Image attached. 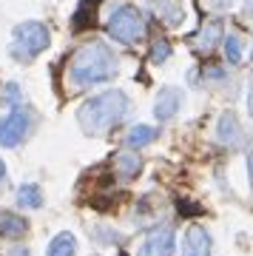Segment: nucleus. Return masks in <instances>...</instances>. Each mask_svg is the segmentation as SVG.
Here are the masks:
<instances>
[{
  "label": "nucleus",
  "mask_w": 253,
  "mask_h": 256,
  "mask_svg": "<svg viewBox=\"0 0 253 256\" xmlns=\"http://www.w3.org/2000/svg\"><path fill=\"white\" fill-rule=\"evenodd\" d=\"M12 256H28V250H23V248H14V250H12Z\"/></svg>",
  "instance_id": "23"
},
{
  "label": "nucleus",
  "mask_w": 253,
  "mask_h": 256,
  "mask_svg": "<svg viewBox=\"0 0 253 256\" xmlns=\"http://www.w3.org/2000/svg\"><path fill=\"white\" fill-rule=\"evenodd\" d=\"M216 137H219V142H225V146H239V140H242V134H239V122H236V114L225 111V114L219 117Z\"/></svg>",
  "instance_id": "9"
},
{
  "label": "nucleus",
  "mask_w": 253,
  "mask_h": 256,
  "mask_svg": "<svg viewBox=\"0 0 253 256\" xmlns=\"http://www.w3.org/2000/svg\"><path fill=\"white\" fill-rule=\"evenodd\" d=\"M171 57V43L168 40H156L154 48H151V63H165Z\"/></svg>",
  "instance_id": "18"
},
{
  "label": "nucleus",
  "mask_w": 253,
  "mask_h": 256,
  "mask_svg": "<svg viewBox=\"0 0 253 256\" xmlns=\"http://www.w3.org/2000/svg\"><path fill=\"white\" fill-rule=\"evenodd\" d=\"M156 140V131L151 126H134L131 131H128V137H126V142L131 148H142V146H151Z\"/></svg>",
  "instance_id": "14"
},
{
  "label": "nucleus",
  "mask_w": 253,
  "mask_h": 256,
  "mask_svg": "<svg viewBox=\"0 0 253 256\" xmlns=\"http://www.w3.org/2000/svg\"><path fill=\"white\" fill-rule=\"evenodd\" d=\"M18 202L23 205V208H40V205H43V194H40L37 185H20Z\"/></svg>",
  "instance_id": "15"
},
{
  "label": "nucleus",
  "mask_w": 253,
  "mask_h": 256,
  "mask_svg": "<svg viewBox=\"0 0 253 256\" xmlns=\"http://www.w3.org/2000/svg\"><path fill=\"white\" fill-rule=\"evenodd\" d=\"M174 245H176L174 228H156L145 236L136 256H174Z\"/></svg>",
  "instance_id": "5"
},
{
  "label": "nucleus",
  "mask_w": 253,
  "mask_h": 256,
  "mask_svg": "<svg viewBox=\"0 0 253 256\" xmlns=\"http://www.w3.org/2000/svg\"><path fill=\"white\" fill-rule=\"evenodd\" d=\"M3 176H6V165H3V160H0V182H3Z\"/></svg>",
  "instance_id": "24"
},
{
  "label": "nucleus",
  "mask_w": 253,
  "mask_h": 256,
  "mask_svg": "<svg viewBox=\"0 0 253 256\" xmlns=\"http://www.w3.org/2000/svg\"><path fill=\"white\" fill-rule=\"evenodd\" d=\"M26 131H28V117L23 111H14L9 117H3L0 120V146L14 148L20 140L26 137Z\"/></svg>",
  "instance_id": "6"
},
{
  "label": "nucleus",
  "mask_w": 253,
  "mask_h": 256,
  "mask_svg": "<svg viewBox=\"0 0 253 256\" xmlns=\"http://www.w3.org/2000/svg\"><path fill=\"white\" fill-rule=\"evenodd\" d=\"M248 108H250V114H253V80H250V92H248Z\"/></svg>",
  "instance_id": "22"
},
{
  "label": "nucleus",
  "mask_w": 253,
  "mask_h": 256,
  "mask_svg": "<svg viewBox=\"0 0 253 256\" xmlns=\"http://www.w3.org/2000/svg\"><path fill=\"white\" fill-rule=\"evenodd\" d=\"M248 14H253V0H248Z\"/></svg>",
  "instance_id": "25"
},
{
  "label": "nucleus",
  "mask_w": 253,
  "mask_h": 256,
  "mask_svg": "<svg viewBox=\"0 0 253 256\" xmlns=\"http://www.w3.org/2000/svg\"><path fill=\"white\" fill-rule=\"evenodd\" d=\"M219 40H222V23H219V20H210L208 26H202V32L196 34V46L202 48V52H210Z\"/></svg>",
  "instance_id": "12"
},
{
  "label": "nucleus",
  "mask_w": 253,
  "mask_h": 256,
  "mask_svg": "<svg viewBox=\"0 0 253 256\" xmlns=\"http://www.w3.org/2000/svg\"><path fill=\"white\" fill-rule=\"evenodd\" d=\"M117 74V54L102 40H88L72 54L68 82L72 88H86L94 82H106Z\"/></svg>",
  "instance_id": "1"
},
{
  "label": "nucleus",
  "mask_w": 253,
  "mask_h": 256,
  "mask_svg": "<svg viewBox=\"0 0 253 256\" xmlns=\"http://www.w3.org/2000/svg\"><path fill=\"white\" fill-rule=\"evenodd\" d=\"M140 165H142V160H140V154H134V151H122V154L114 160V168H117L120 180H134L136 171H140Z\"/></svg>",
  "instance_id": "10"
},
{
  "label": "nucleus",
  "mask_w": 253,
  "mask_h": 256,
  "mask_svg": "<svg viewBox=\"0 0 253 256\" xmlns=\"http://www.w3.org/2000/svg\"><path fill=\"white\" fill-rule=\"evenodd\" d=\"M26 220H20L12 210H0V234L3 236H23L26 234Z\"/></svg>",
  "instance_id": "11"
},
{
  "label": "nucleus",
  "mask_w": 253,
  "mask_h": 256,
  "mask_svg": "<svg viewBox=\"0 0 253 256\" xmlns=\"http://www.w3.org/2000/svg\"><path fill=\"white\" fill-rule=\"evenodd\" d=\"M74 254H77V242H74V236L68 230L57 234L52 239V245H48V256H74Z\"/></svg>",
  "instance_id": "13"
},
{
  "label": "nucleus",
  "mask_w": 253,
  "mask_h": 256,
  "mask_svg": "<svg viewBox=\"0 0 253 256\" xmlns=\"http://www.w3.org/2000/svg\"><path fill=\"white\" fill-rule=\"evenodd\" d=\"M248 174H250V185H253V151L248 154Z\"/></svg>",
  "instance_id": "21"
},
{
  "label": "nucleus",
  "mask_w": 253,
  "mask_h": 256,
  "mask_svg": "<svg viewBox=\"0 0 253 256\" xmlns=\"http://www.w3.org/2000/svg\"><path fill=\"white\" fill-rule=\"evenodd\" d=\"M3 100L14 102V106L20 102V92H18V86H14V82H9V86H6V92H3Z\"/></svg>",
  "instance_id": "19"
},
{
  "label": "nucleus",
  "mask_w": 253,
  "mask_h": 256,
  "mask_svg": "<svg viewBox=\"0 0 253 256\" xmlns=\"http://www.w3.org/2000/svg\"><path fill=\"white\" fill-rule=\"evenodd\" d=\"M160 14H162V20L168 23V26H180L182 20H185V9H182L180 0H171V3L160 6Z\"/></svg>",
  "instance_id": "16"
},
{
  "label": "nucleus",
  "mask_w": 253,
  "mask_h": 256,
  "mask_svg": "<svg viewBox=\"0 0 253 256\" xmlns=\"http://www.w3.org/2000/svg\"><path fill=\"white\" fill-rule=\"evenodd\" d=\"M236 0H208V6H214V9H219V12H225V9H230Z\"/></svg>",
  "instance_id": "20"
},
{
  "label": "nucleus",
  "mask_w": 253,
  "mask_h": 256,
  "mask_svg": "<svg viewBox=\"0 0 253 256\" xmlns=\"http://www.w3.org/2000/svg\"><path fill=\"white\" fill-rule=\"evenodd\" d=\"M108 34L117 43H126V46L140 43L145 37V14L136 6H131V3H122L108 20Z\"/></svg>",
  "instance_id": "3"
},
{
  "label": "nucleus",
  "mask_w": 253,
  "mask_h": 256,
  "mask_svg": "<svg viewBox=\"0 0 253 256\" xmlns=\"http://www.w3.org/2000/svg\"><path fill=\"white\" fill-rule=\"evenodd\" d=\"M182 106V94L176 86H165L162 92L156 94V102H154V117L160 122H168V120L176 117V111Z\"/></svg>",
  "instance_id": "7"
},
{
  "label": "nucleus",
  "mask_w": 253,
  "mask_h": 256,
  "mask_svg": "<svg viewBox=\"0 0 253 256\" xmlns=\"http://www.w3.org/2000/svg\"><path fill=\"white\" fill-rule=\"evenodd\" d=\"M48 46V28L37 20H26L14 28V43H12V54L20 60H32L43 48Z\"/></svg>",
  "instance_id": "4"
},
{
  "label": "nucleus",
  "mask_w": 253,
  "mask_h": 256,
  "mask_svg": "<svg viewBox=\"0 0 253 256\" xmlns=\"http://www.w3.org/2000/svg\"><path fill=\"white\" fill-rule=\"evenodd\" d=\"M182 256H210V236L205 228L190 225L182 239Z\"/></svg>",
  "instance_id": "8"
},
{
  "label": "nucleus",
  "mask_w": 253,
  "mask_h": 256,
  "mask_svg": "<svg viewBox=\"0 0 253 256\" xmlns=\"http://www.w3.org/2000/svg\"><path fill=\"white\" fill-rule=\"evenodd\" d=\"M222 40H225V60L236 66L242 60V40L236 34H228V37H222Z\"/></svg>",
  "instance_id": "17"
},
{
  "label": "nucleus",
  "mask_w": 253,
  "mask_h": 256,
  "mask_svg": "<svg viewBox=\"0 0 253 256\" xmlns=\"http://www.w3.org/2000/svg\"><path fill=\"white\" fill-rule=\"evenodd\" d=\"M128 111V97L120 88L114 92H102L97 97H91L88 102H82L77 111V122L86 134H106L126 117Z\"/></svg>",
  "instance_id": "2"
},
{
  "label": "nucleus",
  "mask_w": 253,
  "mask_h": 256,
  "mask_svg": "<svg viewBox=\"0 0 253 256\" xmlns=\"http://www.w3.org/2000/svg\"><path fill=\"white\" fill-rule=\"evenodd\" d=\"M250 60H253V52H250Z\"/></svg>",
  "instance_id": "26"
}]
</instances>
